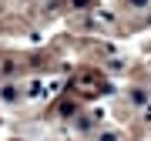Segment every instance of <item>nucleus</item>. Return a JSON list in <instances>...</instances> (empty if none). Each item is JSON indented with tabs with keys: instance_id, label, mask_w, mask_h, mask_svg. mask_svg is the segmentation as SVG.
<instances>
[{
	"instance_id": "f257e3e1",
	"label": "nucleus",
	"mask_w": 151,
	"mask_h": 141,
	"mask_svg": "<svg viewBox=\"0 0 151 141\" xmlns=\"http://www.w3.org/2000/svg\"><path fill=\"white\" fill-rule=\"evenodd\" d=\"M104 91V81L97 74H91V70H84V74L74 77V94H84V98H94V94Z\"/></svg>"
},
{
	"instance_id": "f03ea898",
	"label": "nucleus",
	"mask_w": 151,
	"mask_h": 141,
	"mask_svg": "<svg viewBox=\"0 0 151 141\" xmlns=\"http://www.w3.org/2000/svg\"><path fill=\"white\" fill-rule=\"evenodd\" d=\"M70 4H74V7H87L91 0H70Z\"/></svg>"
}]
</instances>
